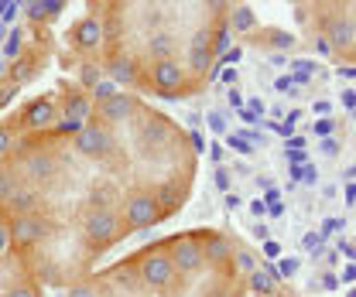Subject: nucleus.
I'll return each mask as SVG.
<instances>
[{"label": "nucleus", "mask_w": 356, "mask_h": 297, "mask_svg": "<svg viewBox=\"0 0 356 297\" xmlns=\"http://www.w3.org/2000/svg\"><path fill=\"white\" fill-rule=\"evenodd\" d=\"M7 124L0 215L51 287L83 280L117 243L178 215L199 178L195 137L106 79L58 85L48 124Z\"/></svg>", "instance_id": "1"}, {"label": "nucleus", "mask_w": 356, "mask_h": 297, "mask_svg": "<svg viewBox=\"0 0 356 297\" xmlns=\"http://www.w3.org/2000/svg\"><path fill=\"white\" fill-rule=\"evenodd\" d=\"M229 0H89L72 28L89 55L83 85L96 76L144 99L202 96L226 51Z\"/></svg>", "instance_id": "2"}, {"label": "nucleus", "mask_w": 356, "mask_h": 297, "mask_svg": "<svg viewBox=\"0 0 356 297\" xmlns=\"http://www.w3.org/2000/svg\"><path fill=\"white\" fill-rule=\"evenodd\" d=\"M257 256L220 229H185L62 287L58 297H247Z\"/></svg>", "instance_id": "3"}, {"label": "nucleus", "mask_w": 356, "mask_h": 297, "mask_svg": "<svg viewBox=\"0 0 356 297\" xmlns=\"http://www.w3.org/2000/svg\"><path fill=\"white\" fill-rule=\"evenodd\" d=\"M309 21L322 55L356 69V0H309Z\"/></svg>", "instance_id": "4"}]
</instances>
